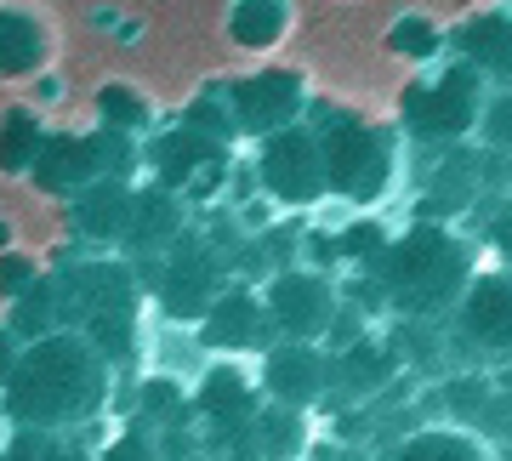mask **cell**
Wrapping results in <instances>:
<instances>
[{"label": "cell", "instance_id": "1", "mask_svg": "<svg viewBox=\"0 0 512 461\" xmlns=\"http://www.w3.org/2000/svg\"><path fill=\"white\" fill-rule=\"evenodd\" d=\"M0 393H6V422L12 427L69 433L80 422H97L109 405V359L86 336L46 331L29 353H18V370Z\"/></svg>", "mask_w": 512, "mask_h": 461}, {"label": "cell", "instance_id": "2", "mask_svg": "<svg viewBox=\"0 0 512 461\" xmlns=\"http://www.w3.org/2000/svg\"><path fill=\"white\" fill-rule=\"evenodd\" d=\"M473 274H478L473 240L456 234L439 217L404 228L399 240H387L382 257L370 262V279L382 285L387 308L399 319H427V325H444L450 319V308L473 285Z\"/></svg>", "mask_w": 512, "mask_h": 461}, {"label": "cell", "instance_id": "3", "mask_svg": "<svg viewBox=\"0 0 512 461\" xmlns=\"http://www.w3.org/2000/svg\"><path fill=\"white\" fill-rule=\"evenodd\" d=\"M319 154H325V188L348 205H382L399 183V143L382 126H365L359 114H319Z\"/></svg>", "mask_w": 512, "mask_h": 461}, {"label": "cell", "instance_id": "4", "mask_svg": "<svg viewBox=\"0 0 512 461\" xmlns=\"http://www.w3.org/2000/svg\"><path fill=\"white\" fill-rule=\"evenodd\" d=\"M484 97H490V86L478 80V69H467V63L456 57V63H444L439 74L404 86L399 120H404V131H410V143H421V148L467 143V137L478 131Z\"/></svg>", "mask_w": 512, "mask_h": 461}, {"label": "cell", "instance_id": "5", "mask_svg": "<svg viewBox=\"0 0 512 461\" xmlns=\"http://www.w3.org/2000/svg\"><path fill=\"white\" fill-rule=\"evenodd\" d=\"M137 308H143V296H137L131 268H120V262H86V268H74L69 314L80 319V336L103 359H114V365H126L131 353H137Z\"/></svg>", "mask_w": 512, "mask_h": 461}, {"label": "cell", "instance_id": "6", "mask_svg": "<svg viewBox=\"0 0 512 461\" xmlns=\"http://www.w3.org/2000/svg\"><path fill=\"white\" fill-rule=\"evenodd\" d=\"M262 308L274 325V342H330L336 319H342V285L325 268H274L262 285Z\"/></svg>", "mask_w": 512, "mask_h": 461}, {"label": "cell", "instance_id": "7", "mask_svg": "<svg viewBox=\"0 0 512 461\" xmlns=\"http://www.w3.org/2000/svg\"><path fill=\"white\" fill-rule=\"evenodd\" d=\"M444 336H450V353H461V359L512 365V268L473 274V285L444 319Z\"/></svg>", "mask_w": 512, "mask_h": 461}, {"label": "cell", "instance_id": "8", "mask_svg": "<svg viewBox=\"0 0 512 461\" xmlns=\"http://www.w3.org/2000/svg\"><path fill=\"white\" fill-rule=\"evenodd\" d=\"M256 183H262V194L274 205H285V211H308V205H319L330 194L325 188V154H319V131L313 126H279L262 137V148H256Z\"/></svg>", "mask_w": 512, "mask_h": 461}, {"label": "cell", "instance_id": "9", "mask_svg": "<svg viewBox=\"0 0 512 461\" xmlns=\"http://www.w3.org/2000/svg\"><path fill=\"white\" fill-rule=\"evenodd\" d=\"M256 410H262V393H256V376L245 365H211L194 388V422H200L211 456L245 461V433H251Z\"/></svg>", "mask_w": 512, "mask_h": 461}, {"label": "cell", "instance_id": "10", "mask_svg": "<svg viewBox=\"0 0 512 461\" xmlns=\"http://www.w3.org/2000/svg\"><path fill=\"white\" fill-rule=\"evenodd\" d=\"M131 166V148L120 143V131L103 137H46L35 154V183L52 194H74V188L109 183Z\"/></svg>", "mask_w": 512, "mask_h": 461}, {"label": "cell", "instance_id": "11", "mask_svg": "<svg viewBox=\"0 0 512 461\" xmlns=\"http://www.w3.org/2000/svg\"><path fill=\"white\" fill-rule=\"evenodd\" d=\"M404 376V359L393 348V336H348L342 348L330 353V393L325 405L336 410H353V405H370V399H382L393 382Z\"/></svg>", "mask_w": 512, "mask_h": 461}, {"label": "cell", "instance_id": "12", "mask_svg": "<svg viewBox=\"0 0 512 461\" xmlns=\"http://www.w3.org/2000/svg\"><path fill=\"white\" fill-rule=\"evenodd\" d=\"M228 114H234L239 131H251V137H268L279 126H296L302 114L313 109L308 103V80L296 69H262V74H245L228 86Z\"/></svg>", "mask_w": 512, "mask_h": 461}, {"label": "cell", "instance_id": "13", "mask_svg": "<svg viewBox=\"0 0 512 461\" xmlns=\"http://www.w3.org/2000/svg\"><path fill=\"white\" fill-rule=\"evenodd\" d=\"M222 285H228V268H222V257L205 240H194V234L183 240V234H177V240L165 245L160 302H165L171 319H194V325H200V314L222 296Z\"/></svg>", "mask_w": 512, "mask_h": 461}, {"label": "cell", "instance_id": "14", "mask_svg": "<svg viewBox=\"0 0 512 461\" xmlns=\"http://www.w3.org/2000/svg\"><path fill=\"white\" fill-rule=\"evenodd\" d=\"M256 388L279 399V405L313 410L325 405L330 393V348L325 342H268L262 348V370H256Z\"/></svg>", "mask_w": 512, "mask_h": 461}, {"label": "cell", "instance_id": "15", "mask_svg": "<svg viewBox=\"0 0 512 461\" xmlns=\"http://www.w3.org/2000/svg\"><path fill=\"white\" fill-rule=\"evenodd\" d=\"M268 342H274V325H268L262 291H251V285H222V296L200 314V348L217 359L262 353Z\"/></svg>", "mask_w": 512, "mask_h": 461}, {"label": "cell", "instance_id": "16", "mask_svg": "<svg viewBox=\"0 0 512 461\" xmlns=\"http://www.w3.org/2000/svg\"><path fill=\"white\" fill-rule=\"evenodd\" d=\"M450 46H456V57L467 69H478V80L490 92H512V12L490 6V12L467 18Z\"/></svg>", "mask_w": 512, "mask_h": 461}, {"label": "cell", "instance_id": "17", "mask_svg": "<svg viewBox=\"0 0 512 461\" xmlns=\"http://www.w3.org/2000/svg\"><path fill=\"white\" fill-rule=\"evenodd\" d=\"M154 166H160V183L165 188H183V194H211V177H222V166H228V143L222 137H211V131H177L171 143L154 154Z\"/></svg>", "mask_w": 512, "mask_h": 461}, {"label": "cell", "instance_id": "18", "mask_svg": "<svg viewBox=\"0 0 512 461\" xmlns=\"http://www.w3.org/2000/svg\"><path fill=\"white\" fill-rule=\"evenodd\" d=\"M308 444H313L308 410L262 399L251 433H245V461H308Z\"/></svg>", "mask_w": 512, "mask_h": 461}, {"label": "cell", "instance_id": "19", "mask_svg": "<svg viewBox=\"0 0 512 461\" xmlns=\"http://www.w3.org/2000/svg\"><path fill=\"white\" fill-rule=\"evenodd\" d=\"M382 461H501L490 444L478 439L473 427L461 422H433V427H410L382 450Z\"/></svg>", "mask_w": 512, "mask_h": 461}, {"label": "cell", "instance_id": "20", "mask_svg": "<svg viewBox=\"0 0 512 461\" xmlns=\"http://www.w3.org/2000/svg\"><path fill=\"white\" fill-rule=\"evenodd\" d=\"M52 52V35H46V23L35 12H23V6H0V74L12 80V74H35Z\"/></svg>", "mask_w": 512, "mask_h": 461}, {"label": "cell", "instance_id": "21", "mask_svg": "<svg viewBox=\"0 0 512 461\" xmlns=\"http://www.w3.org/2000/svg\"><path fill=\"white\" fill-rule=\"evenodd\" d=\"M291 35V0H234L228 6V40L239 52H274Z\"/></svg>", "mask_w": 512, "mask_h": 461}, {"label": "cell", "instance_id": "22", "mask_svg": "<svg viewBox=\"0 0 512 461\" xmlns=\"http://www.w3.org/2000/svg\"><path fill=\"white\" fill-rule=\"evenodd\" d=\"M137 422L165 439V433H183L194 422V399L183 393V382H171V376H148L143 388H137Z\"/></svg>", "mask_w": 512, "mask_h": 461}, {"label": "cell", "instance_id": "23", "mask_svg": "<svg viewBox=\"0 0 512 461\" xmlns=\"http://www.w3.org/2000/svg\"><path fill=\"white\" fill-rule=\"evenodd\" d=\"M131 245H171L183 234V211L171 200V188H148V194H131V217H126Z\"/></svg>", "mask_w": 512, "mask_h": 461}, {"label": "cell", "instance_id": "24", "mask_svg": "<svg viewBox=\"0 0 512 461\" xmlns=\"http://www.w3.org/2000/svg\"><path fill=\"white\" fill-rule=\"evenodd\" d=\"M126 217H131V188L120 183V177L92 183V194H86V205H80V234H97V240L126 234Z\"/></svg>", "mask_w": 512, "mask_h": 461}, {"label": "cell", "instance_id": "25", "mask_svg": "<svg viewBox=\"0 0 512 461\" xmlns=\"http://www.w3.org/2000/svg\"><path fill=\"white\" fill-rule=\"evenodd\" d=\"M444 46H450V40L439 35V23L421 18V12H416V18H399L393 29H387V52L404 57V63H433Z\"/></svg>", "mask_w": 512, "mask_h": 461}, {"label": "cell", "instance_id": "26", "mask_svg": "<svg viewBox=\"0 0 512 461\" xmlns=\"http://www.w3.org/2000/svg\"><path fill=\"white\" fill-rule=\"evenodd\" d=\"M40 126H35V114L29 109H12L6 120H0V166L6 171H23V166H35V154H40Z\"/></svg>", "mask_w": 512, "mask_h": 461}, {"label": "cell", "instance_id": "27", "mask_svg": "<svg viewBox=\"0 0 512 461\" xmlns=\"http://www.w3.org/2000/svg\"><path fill=\"white\" fill-rule=\"evenodd\" d=\"M478 234H484V245H490L495 257H501V268H512V188H501V194L484 205V217H478Z\"/></svg>", "mask_w": 512, "mask_h": 461}, {"label": "cell", "instance_id": "28", "mask_svg": "<svg viewBox=\"0 0 512 461\" xmlns=\"http://www.w3.org/2000/svg\"><path fill=\"white\" fill-rule=\"evenodd\" d=\"M484 148H501L512 154V92H490L484 97V114H478V131H473Z\"/></svg>", "mask_w": 512, "mask_h": 461}, {"label": "cell", "instance_id": "29", "mask_svg": "<svg viewBox=\"0 0 512 461\" xmlns=\"http://www.w3.org/2000/svg\"><path fill=\"white\" fill-rule=\"evenodd\" d=\"M97 109H103V126L109 131H143L148 126V103L131 92V86H109Z\"/></svg>", "mask_w": 512, "mask_h": 461}, {"label": "cell", "instance_id": "30", "mask_svg": "<svg viewBox=\"0 0 512 461\" xmlns=\"http://www.w3.org/2000/svg\"><path fill=\"white\" fill-rule=\"evenodd\" d=\"M103 461H165V456H160V444H154L148 427H131V433H120V439L103 450Z\"/></svg>", "mask_w": 512, "mask_h": 461}, {"label": "cell", "instance_id": "31", "mask_svg": "<svg viewBox=\"0 0 512 461\" xmlns=\"http://www.w3.org/2000/svg\"><path fill=\"white\" fill-rule=\"evenodd\" d=\"M29 285H35V262H23V257L0 262V291H6V296H23Z\"/></svg>", "mask_w": 512, "mask_h": 461}, {"label": "cell", "instance_id": "32", "mask_svg": "<svg viewBox=\"0 0 512 461\" xmlns=\"http://www.w3.org/2000/svg\"><path fill=\"white\" fill-rule=\"evenodd\" d=\"M12 370H18V342H12V331H0V388L12 382Z\"/></svg>", "mask_w": 512, "mask_h": 461}, {"label": "cell", "instance_id": "33", "mask_svg": "<svg viewBox=\"0 0 512 461\" xmlns=\"http://www.w3.org/2000/svg\"><path fill=\"white\" fill-rule=\"evenodd\" d=\"M183 461H222V456H211V450H194V456H183Z\"/></svg>", "mask_w": 512, "mask_h": 461}]
</instances>
